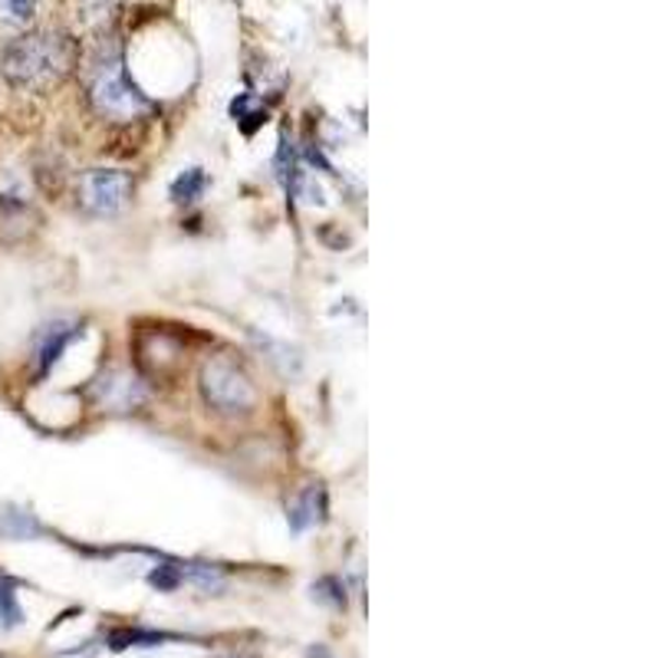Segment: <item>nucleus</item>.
I'll return each mask as SVG.
<instances>
[{
    "mask_svg": "<svg viewBox=\"0 0 658 658\" xmlns=\"http://www.w3.org/2000/svg\"><path fill=\"white\" fill-rule=\"evenodd\" d=\"M73 63V44L60 34H31L4 53V76L14 86L40 89L57 83Z\"/></svg>",
    "mask_w": 658,
    "mask_h": 658,
    "instance_id": "1",
    "label": "nucleus"
},
{
    "mask_svg": "<svg viewBox=\"0 0 658 658\" xmlns=\"http://www.w3.org/2000/svg\"><path fill=\"white\" fill-rule=\"evenodd\" d=\"M89 99L102 115H112V119H122V122L135 119V115H142L148 109V99L129 80V73H125V66H122V60L115 53L96 60V66L89 73Z\"/></svg>",
    "mask_w": 658,
    "mask_h": 658,
    "instance_id": "2",
    "label": "nucleus"
},
{
    "mask_svg": "<svg viewBox=\"0 0 658 658\" xmlns=\"http://www.w3.org/2000/svg\"><path fill=\"white\" fill-rule=\"evenodd\" d=\"M202 392H205V402L221 415H241L257 405V389L251 376L224 356L211 360L202 369Z\"/></svg>",
    "mask_w": 658,
    "mask_h": 658,
    "instance_id": "3",
    "label": "nucleus"
},
{
    "mask_svg": "<svg viewBox=\"0 0 658 658\" xmlns=\"http://www.w3.org/2000/svg\"><path fill=\"white\" fill-rule=\"evenodd\" d=\"M129 192H132L129 175L115 169H96L83 179V205L93 215H115L119 208H125Z\"/></svg>",
    "mask_w": 658,
    "mask_h": 658,
    "instance_id": "4",
    "label": "nucleus"
},
{
    "mask_svg": "<svg viewBox=\"0 0 658 658\" xmlns=\"http://www.w3.org/2000/svg\"><path fill=\"white\" fill-rule=\"evenodd\" d=\"M96 399H99V405H106V409L129 412V409H135V405L145 402V386H142L135 376L115 369V373H109V376H102V379L96 382Z\"/></svg>",
    "mask_w": 658,
    "mask_h": 658,
    "instance_id": "5",
    "label": "nucleus"
},
{
    "mask_svg": "<svg viewBox=\"0 0 658 658\" xmlns=\"http://www.w3.org/2000/svg\"><path fill=\"white\" fill-rule=\"evenodd\" d=\"M73 340H76V322H53L47 333H44V343H40V353H37L40 369L47 373V369L63 356V350H66Z\"/></svg>",
    "mask_w": 658,
    "mask_h": 658,
    "instance_id": "6",
    "label": "nucleus"
},
{
    "mask_svg": "<svg viewBox=\"0 0 658 658\" xmlns=\"http://www.w3.org/2000/svg\"><path fill=\"white\" fill-rule=\"evenodd\" d=\"M319 521V490L313 487V490H306L303 498H300V504L293 508V514H290V524H293V531H306L309 524H316Z\"/></svg>",
    "mask_w": 658,
    "mask_h": 658,
    "instance_id": "7",
    "label": "nucleus"
},
{
    "mask_svg": "<svg viewBox=\"0 0 658 658\" xmlns=\"http://www.w3.org/2000/svg\"><path fill=\"white\" fill-rule=\"evenodd\" d=\"M202 192H205V175H202V169H188V172H182L179 182L172 185L175 202H195V198H202Z\"/></svg>",
    "mask_w": 658,
    "mask_h": 658,
    "instance_id": "8",
    "label": "nucleus"
},
{
    "mask_svg": "<svg viewBox=\"0 0 658 658\" xmlns=\"http://www.w3.org/2000/svg\"><path fill=\"white\" fill-rule=\"evenodd\" d=\"M37 14V0H0V21L27 24Z\"/></svg>",
    "mask_w": 658,
    "mask_h": 658,
    "instance_id": "9",
    "label": "nucleus"
},
{
    "mask_svg": "<svg viewBox=\"0 0 658 658\" xmlns=\"http://www.w3.org/2000/svg\"><path fill=\"white\" fill-rule=\"evenodd\" d=\"M0 619H4L8 625L21 622V609H17V599H14L11 586H0Z\"/></svg>",
    "mask_w": 658,
    "mask_h": 658,
    "instance_id": "10",
    "label": "nucleus"
},
{
    "mask_svg": "<svg viewBox=\"0 0 658 658\" xmlns=\"http://www.w3.org/2000/svg\"><path fill=\"white\" fill-rule=\"evenodd\" d=\"M221 658H244V655H221Z\"/></svg>",
    "mask_w": 658,
    "mask_h": 658,
    "instance_id": "11",
    "label": "nucleus"
}]
</instances>
